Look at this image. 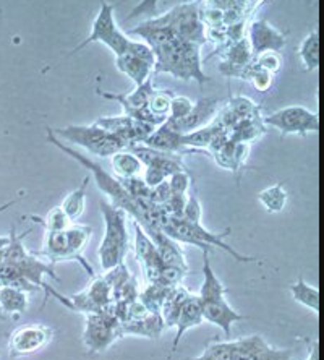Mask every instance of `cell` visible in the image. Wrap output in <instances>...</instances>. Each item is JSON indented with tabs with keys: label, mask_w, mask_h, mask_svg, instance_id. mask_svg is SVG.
<instances>
[{
	"label": "cell",
	"mask_w": 324,
	"mask_h": 360,
	"mask_svg": "<svg viewBox=\"0 0 324 360\" xmlns=\"http://www.w3.org/2000/svg\"><path fill=\"white\" fill-rule=\"evenodd\" d=\"M200 47L193 42H187L175 38L164 42L162 46L153 49L154 54V72L153 75L159 73H171L172 77L180 80H195L200 84L209 82L211 78L205 75L201 68Z\"/></svg>",
	"instance_id": "obj_1"
},
{
	"label": "cell",
	"mask_w": 324,
	"mask_h": 360,
	"mask_svg": "<svg viewBox=\"0 0 324 360\" xmlns=\"http://www.w3.org/2000/svg\"><path fill=\"white\" fill-rule=\"evenodd\" d=\"M46 136H47V141L52 143V145H54L56 148H58V150L67 153L68 156L73 158V160L78 161L83 167H86L88 171L91 172V176L94 177L96 184H98L101 192L105 193L110 198V205H114L115 208H119L122 211H125L127 214H130L136 224H140V226L143 224V219H145V216H143V208H141L140 200L131 198L130 195L125 192L124 187H122L119 179L110 176V172L105 171V169L101 166V164L91 161L89 158L82 155L79 151L73 150V148L67 146L65 143L58 140L57 136L54 135V131H52L51 127H47Z\"/></svg>",
	"instance_id": "obj_2"
},
{
	"label": "cell",
	"mask_w": 324,
	"mask_h": 360,
	"mask_svg": "<svg viewBox=\"0 0 324 360\" xmlns=\"http://www.w3.org/2000/svg\"><path fill=\"white\" fill-rule=\"evenodd\" d=\"M101 213L104 218V237L98 248V257L103 271H110L124 263L129 252V232H127V213L108 201H101Z\"/></svg>",
	"instance_id": "obj_3"
},
{
	"label": "cell",
	"mask_w": 324,
	"mask_h": 360,
	"mask_svg": "<svg viewBox=\"0 0 324 360\" xmlns=\"http://www.w3.org/2000/svg\"><path fill=\"white\" fill-rule=\"evenodd\" d=\"M161 231L175 242L188 243V245L200 247L203 248V250H209L211 247H217L221 248V250L229 253L232 258H235V260L240 263L257 262V258L242 255V253L235 252L233 248L227 245L224 242V237L231 234V229L224 231L222 234H214V232L206 231L201 224H193V222H188L182 218H171V216H166V219H164L161 224Z\"/></svg>",
	"instance_id": "obj_4"
},
{
	"label": "cell",
	"mask_w": 324,
	"mask_h": 360,
	"mask_svg": "<svg viewBox=\"0 0 324 360\" xmlns=\"http://www.w3.org/2000/svg\"><path fill=\"white\" fill-rule=\"evenodd\" d=\"M54 135L57 139L67 140L70 145L82 146L99 158H112L115 153L127 150L124 143L94 124L62 127V129H57L54 131Z\"/></svg>",
	"instance_id": "obj_5"
},
{
	"label": "cell",
	"mask_w": 324,
	"mask_h": 360,
	"mask_svg": "<svg viewBox=\"0 0 324 360\" xmlns=\"http://www.w3.org/2000/svg\"><path fill=\"white\" fill-rule=\"evenodd\" d=\"M91 42H103L114 52L115 57L125 54L131 44V39L127 36L124 31L119 28L114 18V5L108 2H101V8L91 26V33L84 41L72 51V54L82 51L83 47L91 44Z\"/></svg>",
	"instance_id": "obj_6"
},
{
	"label": "cell",
	"mask_w": 324,
	"mask_h": 360,
	"mask_svg": "<svg viewBox=\"0 0 324 360\" xmlns=\"http://www.w3.org/2000/svg\"><path fill=\"white\" fill-rule=\"evenodd\" d=\"M120 336H124L122 335V323L115 316L114 302L101 314L86 315V328H84L83 333V342L91 352L98 354L105 351Z\"/></svg>",
	"instance_id": "obj_7"
},
{
	"label": "cell",
	"mask_w": 324,
	"mask_h": 360,
	"mask_svg": "<svg viewBox=\"0 0 324 360\" xmlns=\"http://www.w3.org/2000/svg\"><path fill=\"white\" fill-rule=\"evenodd\" d=\"M201 2L179 4L177 7L161 15L164 23L171 28L180 39L193 42L196 46H203L206 41V28L200 15Z\"/></svg>",
	"instance_id": "obj_8"
},
{
	"label": "cell",
	"mask_w": 324,
	"mask_h": 360,
	"mask_svg": "<svg viewBox=\"0 0 324 360\" xmlns=\"http://www.w3.org/2000/svg\"><path fill=\"white\" fill-rule=\"evenodd\" d=\"M263 124L278 129L283 135L306 136L311 131L320 130V117L316 112L304 105H287L263 117Z\"/></svg>",
	"instance_id": "obj_9"
},
{
	"label": "cell",
	"mask_w": 324,
	"mask_h": 360,
	"mask_svg": "<svg viewBox=\"0 0 324 360\" xmlns=\"http://www.w3.org/2000/svg\"><path fill=\"white\" fill-rule=\"evenodd\" d=\"M115 65L122 73L130 77L136 86L148 82L154 72V54L145 42L131 39V44L125 54L115 57Z\"/></svg>",
	"instance_id": "obj_10"
},
{
	"label": "cell",
	"mask_w": 324,
	"mask_h": 360,
	"mask_svg": "<svg viewBox=\"0 0 324 360\" xmlns=\"http://www.w3.org/2000/svg\"><path fill=\"white\" fill-rule=\"evenodd\" d=\"M96 127L103 129L115 136L117 140L124 143L125 148H130L134 145H141L148 140L156 127L151 124H145V122L135 120L127 117V115H119V117H103L94 122Z\"/></svg>",
	"instance_id": "obj_11"
},
{
	"label": "cell",
	"mask_w": 324,
	"mask_h": 360,
	"mask_svg": "<svg viewBox=\"0 0 324 360\" xmlns=\"http://www.w3.org/2000/svg\"><path fill=\"white\" fill-rule=\"evenodd\" d=\"M54 338V330L46 325H25L12 333L8 341V356L17 359L39 352Z\"/></svg>",
	"instance_id": "obj_12"
},
{
	"label": "cell",
	"mask_w": 324,
	"mask_h": 360,
	"mask_svg": "<svg viewBox=\"0 0 324 360\" xmlns=\"http://www.w3.org/2000/svg\"><path fill=\"white\" fill-rule=\"evenodd\" d=\"M72 309L84 314H101L112 304V289L104 276H94L93 283L77 295H72Z\"/></svg>",
	"instance_id": "obj_13"
},
{
	"label": "cell",
	"mask_w": 324,
	"mask_h": 360,
	"mask_svg": "<svg viewBox=\"0 0 324 360\" xmlns=\"http://www.w3.org/2000/svg\"><path fill=\"white\" fill-rule=\"evenodd\" d=\"M247 39L254 57L264 52H279L285 46V34L264 20H253L247 25Z\"/></svg>",
	"instance_id": "obj_14"
},
{
	"label": "cell",
	"mask_w": 324,
	"mask_h": 360,
	"mask_svg": "<svg viewBox=\"0 0 324 360\" xmlns=\"http://www.w3.org/2000/svg\"><path fill=\"white\" fill-rule=\"evenodd\" d=\"M217 108H219V99L216 98H200L196 103H193V108L188 112L187 117L180 120H166L172 130L177 131L180 135H187L191 131L203 129L211 120H214L217 114Z\"/></svg>",
	"instance_id": "obj_15"
},
{
	"label": "cell",
	"mask_w": 324,
	"mask_h": 360,
	"mask_svg": "<svg viewBox=\"0 0 324 360\" xmlns=\"http://www.w3.org/2000/svg\"><path fill=\"white\" fill-rule=\"evenodd\" d=\"M127 150H129L131 155H135L138 160L141 161L143 166L154 169V171L162 174L166 179H169L172 174L179 171H188L182 156L151 150V148H148L145 145H134L127 148Z\"/></svg>",
	"instance_id": "obj_16"
},
{
	"label": "cell",
	"mask_w": 324,
	"mask_h": 360,
	"mask_svg": "<svg viewBox=\"0 0 324 360\" xmlns=\"http://www.w3.org/2000/svg\"><path fill=\"white\" fill-rule=\"evenodd\" d=\"M135 227V255L140 260L143 269H145L146 281L150 284H156L159 279V271L162 268L161 257H159L157 247L146 236V232L134 221Z\"/></svg>",
	"instance_id": "obj_17"
},
{
	"label": "cell",
	"mask_w": 324,
	"mask_h": 360,
	"mask_svg": "<svg viewBox=\"0 0 324 360\" xmlns=\"http://www.w3.org/2000/svg\"><path fill=\"white\" fill-rule=\"evenodd\" d=\"M143 145L151 148V150L162 151V153H171V155L177 156H185V155H195V153H201L196 150H188L182 145V135L177 134V131L172 130V127L164 122L162 125L156 127V130L148 136V140L143 143ZM205 155V153H201Z\"/></svg>",
	"instance_id": "obj_18"
},
{
	"label": "cell",
	"mask_w": 324,
	"mask_h": 360,
	"mask_svg": "<svg viewBox=\"0 0 324 360\" xmlns=\"http://www.w3.org/2000/svg\"><path fill=\"white\" fill-rule=\"evenodd\" d=\"M201 304H203V320L211 323V325L219 326L226 333V336H231L233 323L245 319L233 310L226 299L201 302Z\"/></svg>",
	"instance_id": "obj_19"
},
{
	"label": "cell",
	"mask_w": 324,
	"mask_h": 360,
	"mask_svg": "<svg viewBox=\"0 0 324 360\" xmlns=\"http://www.w3.org/2000/svg\"><path fill=\"white\" fill-rule=\"evenodd\" d=\"M248 153L250 145H247V143H235L229 140L224 146L219 148L216 153H212V158H214V161L222 169H227V171L235 174V179L238 180L247 164Z\"/></svg>",
	"instance_id": "obj_20"
},
{
	"label": "cell",
	"mask_w": 324,
	"mask_h": 360,
	"mask_svg": "<svg viewBox=\"0 0 324 360\" xmlns=\"http://www.w3.org/2000/svg\"><path fill=\"white\" fill-rule=\"evenodd\" d=\"M203 304L198 295L191 294L190 297L185 302L182 309H180V314L177 316V321H175V328H177V333H175V340L172 342V351H175L179 346L180 340H182L185 333L191 328L198 326L203 323Z\"/></svg>",
	"instance_id": "obj_21"
},
{
	"label": "cell",
	"mask_w": 324,
	"mask_h": 360,
	"mask_svg": "<svg viewBox=\"0 0 324 360\" xmlns=\"http://www.w3.org/2000/svg\"><path fill=\"white\" fill-rule=\"evenodd\" d=\"M91 236H93V229L89 226L70 224L65 229L67 245H68V250L72 253L73 260L82 264V266L88 271L89 276L94 278L96 274H94L93 266L82 257V252L88 247L89 240H91Z\"/></svg>",
	"instance_id": "obj_22"
},
{
	"label": "cell",
	"mask_w": 324,
	"mask_h": 360,
	"mask_svg": "<svg viewBox=\"0 0 324 360\" xmlns=\"http://www.w3.org/2000/svg\"><path fill=\"white\" fill-rule=\"evenodd\" d=\"M201 273H203L205 281L198 294L200 300L209 302V300L224 299L229 289H227L226 285L221 283L219 278L216 276L214 269H212L209 263V250H203V268H201Z\"/></svg>",
	"instance_id": "obj_23"
},
{
	"label": "cell",
	"mask_w": 324,
	"mask_h": 360,
	"mask_svg": "<svg viewBox=\"0 0 324 360\" xmlns=\"http://www.w3.org/2000/svg\"><path fill=\"white\" fill-rule=\"evenodd\" d=\"M162 316L159 314H150L140 320L122 323V335H138L145 338H157L164 330Z\"/></svg>",
	"instance_id": "obj_24"
},
{
	"label": "cell",
	"mask_w": 324,
	"mask_h": 360,
	"mask_svg": "<svg viewBox=\"0 0 324 360\" xmlns=\"http://www.w3.org/2000/svg\"><path fill=\"white\" fill-rule=\"evenodd\" d=\"M110 164H112V172L119 180L131 179V177H141L145 166L138 160L135 155H131L129 150H122L110 158Z\"/></svg>",
	"instance_id": "obj_25"
},
{
	"label": "cell",
	"mask_w": 324,
	"mask_h": 360,
	"mask_svg": "<svg viewBox=\"0 0 324 360\" xmlns=\"http://www.w3.org/2000/svg\"><path fill=\"white\" fill-rule=\"evenodd\" d=\"M30 300L28 292L25 290L10 288V285H0V310L7 315H23L28 310Z\"/></svg>",
	"instance_id": "obj_26"
},
{
	"label": "cell",
	"mask_w": 324,
	"mask_h": 360,
	"mask_svg": "<svg viewBox=\"0 0 324 360\" xmlns=\"http://www.w3.org/2000/svg\"><path fill=\"white\" fill-rule=\"evenodd\" d=\"M89 180H91V176L84 177L82 185H79L77 190H73V192L68 193L62 201L60 210L70 221L79 219L82 218V214L84 213V206H86V190H88Z\"/></svg>",
	"instance_id": "obj_27"
},
{
	"label": "cell",
	"mask_w": 324,
	"mask_h": 360,
	"mask_svg": "<svg viewBox=\"0 0 324 360\" xmlns=\"http://www.w3.org/2000/svg\"><path fill=\"white\" fill-rule=\"evenodd\" d=\"M190 292L188 290H185L183 288H172L169 290L166 300H164V304L161 307V316H162V321H164V326L171 328L175 326V321H177V316L180 314V309H182L185 302L190 297Z\"/></svg>",
	"instance_id": "obj_28"
},
{
	"label": "cell",
	"mask_w": 324,
	"mask_h": 360,
	"mask_svg": "<svg viewBox=\"0 0 324 360\" xmlns=\"http://www.w3.org/2000/svg\"><path fill=\"white\" fill-rule=\"evenodd\" d=\"M321 56V41L318 31H311L306 38L302 41L299 47V57L305 72H313L320 67Z\"/></svg>",
	"instance_id": "obj_29"
},
{
	"label": "cell",
	"mask_w": 324,
	"mask_h": 360,
	"mask_svg": "<svg viewBox=\"0 0 324 360\" xmlns=\"http://www.w3.org/2000/svg\"><path fill=\"white\" fill-rule=\"evenodd\" d=\"M290 294L300 305L310 309L313 314L320 315V289L313 288L304 279H299L295 284L290 285Z\"/></svg>",
	"instance_id": "obj_30"
},
{
	"label": "cell",
	"mask_w": 324,
	"mask_h": 360,
	"mask_svg": "<svg viewBox=\"0 0 324 360\" xmlns=\"http://www.w3.org/2000/svg\"><path fill=\"white\" fill-rule=\"evenodd\" d=\"M175 94L169 89H154L150 103H148V110L156 120L157 125H162L169 119V110H171V103Z\"/></svg>",
	"instance_id": "obj_31"
},
{
	"label": "cell",
	"mask_w": 324,
	"mask_h": 360,
	"mask_svg": "<svg viewBox=\"0 0 324 360\" xmlns=\"http://www.w3.org/2000/svg\"><path fill=\"white\" fill-rule=\"evenodd\" d=\"M259 203L264 206V210L268 213H280L285 208L287 200H289V195H287L284 184H276L271 185V187L261 190L258 193Z\"/></svg>",
	"instance_id": "obj_32"
},
{
	"label": "cell",
	"mask_w": 324,
	"mask_h": 360,
	"mask_svg": "<svg viewBox=\"0 0 324 360\" xmlns=\"http://www.w3.org/2000/svg\"><path fill=\"white\" fill-rule=\"evenodd\" d=\"M238 78H242V80L248 82L252 86L257 89V91H268V89L273 86V75L268 72H264L259 68L257 63H254V59L253 62L250 63L248 67H245L242 70L240 75H238Z\"/></svg>",
	"instance_id": "obj_33"
},
{
	"label": "cell",
	"mask_w": 324,
	"mask_h": 360,
	"mask_svg": "<svg viewBox=\"0 0 324 360\" xmlns=\"http://www.w3.org/2000/svg\"><path fill=\"white\" fill-rule=\"evenodd\" d=\"M227 108H229L233 114H235V117L238 120H243V119H253V117H261V114H259V108L257 104L253 103L252 99H248L245 96H237V98H231L229 104H227Z\"/></svg>",
	"instance_id": "obj_34"
},
{
	"label": "cell",
	"mask_w": 324,
	"mask_h": 360,
	"mask_svg": "<svg viewBox=\"0 0 324 360\" xmlns=\"http://www.w3.org/2000/svg\"><path fill=\"white\" fill-rule=\"evenodd\" d=\"M187 274L188 269L174 266V264H162L156 284L162 285V288H177V285L182 284V281Z\"/></svg>",
	"instance_id": "obj_35"
},
{
	"label": "cell",
	"mask_w": 324,
	"mask_h": 360,
	"mask_svg": "<svg viewBox=\"0 0 324 360\" xmlns=\"http://www.w3.org/2000/svg\"><path fill=\"white\" fill-rule=\"evenodd\" d=\"M33 219L36 222H39V224L44 226V229L49 231V232L63 231V229H67V227L72 224V221L68 219L65 214H63V211L60 210V206H57V208L51 210L49 213H47L46 219L38 218V216H33Z\"/></svg>",
	"instance_id": "obj_36"
},
{
	"label": "cell",
	"mask_w": 324,
	"mask_h": 360,
	"mask_svg": "<svg viewBox=\"0 0 324 360\" xmlns=\"http://www.w3.org/2000/svg\"><path fill=\"white\" fill-rule=\"evenodd\" d=\"M283 56L279 52H264V54L254 57V63L261 68V70L271 73V75H276L279 73L280 68H283Z\"/></svg>",
	"instance_id": "obj_37"
},
{
	"label": "cell",
	"mask_w": 324,
	"mask_h": 360,
	"mask_svg": "<svg viewBox=\"0 0 324 360\" xmlns=\"http://www.w3.org/2000/svg\"><path fill=\"white\" fill-rule=\"evenodd\" d=\"M122 187L127 193L130 195L134 200H145L148 198V195H150V187L145 184V180L143 177H131V179H124L120 180Z\"/></svg>",
	"instance_id": "obj_38"
},
{
	"label": "cell",
	"mask_w": 324,
	"mask_h": 360,
	"mask_svg": "<svg viewBox=\"0 0 324 360\" xmlns=\"http://www.w3.org/2000/svg\"><path fill=\"white\" fill-rule=\"evenodd\" d=\"M169 188L175 195H187L190 184H193V177L188 171H179L167 179Z\"/></svg>",
	"instance_id": "obj_39"
},
{
	"label": "cell",
	"mask_w": 324,
	"mask_h": 360,
	"mask_svg": "<svg viewBox=\"0 0 324 360\" xmlns=\"http://www.w3.org/2000/svg\"><path fill=\"white\" fill-rule=\"evenodd\" d=\"M182 219L193 222V224H201V203L198 200V195L195 192V185L193 192L190 193V197H187V205H185Z\"/></svg>",
	"instance_id": "obj_40"
},
{
	"label": "cell",
	"mask_w": 324,
	"mask_h": 360,
	"mask_svg": "<svg viewBox=\"0 0 324 360\" xmlns=\"http://www.w3.org/2000/svg\"><path fill=\"white\" fill-rule=\"evenodd\" d=\"M191 108H193V103L187 96H174L167 120H180L187 117Z\"/></svg>",
	"instance_id": "obj_41"
},
{
	"label": "cell",
	"mask_w": 324,
	"mask_h": 360,
	"mask_svg": "<svg viewBox=\"0 0 324 360\" xmlns=\"http://www.w3.org/2000/svg\"><path fill=\"white\" fill-rule=\"evenodd\" d=\"M171 188H169V184L167 180H164L162 184L156 185V187H153L150 190V195H148V200L151 201L153 205H157V206H164L167 203V200L171 198Z\"/></svg>",
	"instance_id": "obj_42"
},
{
	"label": "cell",
	"mask_w": 324,
	"mask_h": 360,
	"mask_svg": "<svg viewBox=\"0 0 324 360\" xmlns=\"http://www.w3.org/2000/svg\"><path fill=\"white\" fill-rule=\"evenodd\" d=\"M290 351H274V349L266 346L254 356L253 360H290Z\"/></svg>",
	"instance_id": "obj_43"
},
{
	"label": "cell",
	"mask_w": 324,
	"mask_h": 360,
	"mask_svg": "<svg viewBox=\"0 0 324 360\" xmlns=\"http://www.w3.org/2000/svg\"><path fill=\"white\" fill-rule=\"evenodd\" d=\"M306 360H320V344H313L310 349V356H308Z\"/></svg>",
	"instance_id": "obj_44"
},
{
	"label": "cell",
	"mask_w": 324,
	"mask_h": 360,
	"mask_svg": "<svg viewBox=\"0 0 324 360\" xmlns=\"http://www.w3.org/2000/svg\"><path fill=\"white\" fill-rule=\"evenodd\" d=\"M13 203H15V201H10V203H7V205H4V206H2V208H0V211H2V210H5V208H8V206H10V205H13Z\"/></svg>",
	"instance_id": "obj_45"
}]
</instances>
